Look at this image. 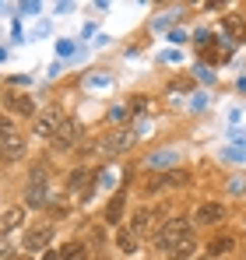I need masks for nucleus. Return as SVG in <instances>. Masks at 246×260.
Masks as SVG:
<instances>
[{
    "label": "nucleus",
    "mask_w": 246,
    "mask_h": 260,
    "mask_svg": "<svg viewBox=\"0 0 246 260\" xmlns=\"http://www.w3.org/2000/svg\"><path fill=\"white\" fill-rule=\"evenodd\" d=\"M0 158L4 162H18L25 158V137L18 134V127L0 113Z\"/></svg>",
    "instance_id": "2"
},
{
    "label": "nucleus",
    "mask_w": 246,
    "mask_h": 260,
    "mask_svg": "<svg viewBox=\"0 0 246 260\" xmlns=\"http://www.w3.org/2000/svg\"><path fill=\"white\" fill-rule=\"evenodd\" d=\"M123 204H127V197H123V193H116V197L106 204V221H113V225H116V221L123 218Z\"/></svg>",
    "instance_id": "16"
},
{
    "label": "nucleus",
    "mask_w": 246,
    "mask_h": 260,
    "mask_svg": "<svg viewBox=\"0 0 246 260\" xmlns=\"http://www.w3.org/2000/svg\"><path fill=\"white\" fill-rule=\"evenodd\" d=\"M18 260H28V257H18Z\"/></svg>",
    "instance_id": "28"
},
{
    "label": "nucleus",
    "mask_w": 246,
    "mask_h": 260,
    "mask_svg": "<svg viewBox=\"0 0 246 260\" xmlns=\"http://www.w3.org/2000/svg\"><path fill=\"white\" fill-rule=\"evenodd\" d=\"M4 106L11 109V113H18V116H39V109H36V102H32V95H18V91H11V95H4Z\"/></svg>",
    "instance_id": "8"
},
{
    "label": "nucleus",
    "mask_w": 246,
    "mask_h": 260,
    "mask_svg": "<svg viewBox=\"0 0 246 260\" xmlns=\"http://www.w3.org/2000/svg\"><path fill=\"white\" fill-rule=\"evenodd\" d=\"M109 120H113V123H123V120H127V109H113Z\"/></svg>",
    "instance_id": "25"
},
{
    "label": "nucleus",
    "mask_w": 246,
    "mask_h": 260,
    "mask_svg": "<svg viewBox=\"0 0 246 260\" xmlns=\"http://www.w3.org/2000/svg\"><path fill=\"white\" fill-rule=\"evenodd\" d=\"M56 53H60V56H71V53H74V43H56Z\"/></svg>",
    "instance_id": "24"
},
{
    "label": "nucleus",
    "mask_w": 246,
    "mask_h": 260,
    "mask_svg": "<svg viewBox=\"0 0 246 260\" xmlns=\"http://www.w3.org/2000/svg\"><path fill=\"white\" fill-rule=\"evenodd\" d=\"M60 260H84V243L81 239H71L67 246H60Z\"/></svg>",
    "instance_id": "17"
},
{
    "label": "nucleus",
    "mask_w": 246,
    "mask_h": 260,
    "mask_svg": "<svg viewBox=\"0 0 246 260\" xmlns=\"http://www.w3.org/2000/svg\"><path fill=\"white\" fill-rule=\"evenodd\" d=\"M0 260H14V250H11L7 236H0Z\"/></svg>",
    "instance_id": "22"
},
{
    "label": "nucleus",
    "mask_w": 246,
    "mask_h": 260,
    "mask_svg": "<svg viewBox=\"0 0 246 260\" xmlns=\"http://www.w3.org/2000/svg\"><path fill=\"white\" fill-rule=\"evenodd\" d=\"M194 253H197V239L190 236V239H183V243H179L169 257H172V260H194Z\"/></svg>",
    "instance_id": "15"
},
{
    "label": "nucleus",
    "mask_w": 246,
    "mask_h": 260,
    "mask_svg": "<svg viewBox=\"0 0 246 260\" xmlns=\"http://www.w3.org/2000/svg\"><path fill=\"white\" fill-rule=\"evenodd\" d=\"M151 229H155V211H151V208H141V211L134 215V229H130V232H134V236H148Z\"/></svg>",
    "instance_id": "13"
},
{
    "label": "nucleus",
    "mask_w": 246,
    "mask_h": 260,
    "mask_svg": "<svg viewBox=\"0 0 246 260\" xmlns=\"http://www.w3.org/2000/svg\"><path fill=\"white\" fill-rule=\"evenodd\" d=\"M25 201L32 204V208H42L46 204V169H36L32 179H28V190H25Z\"/></svg>",
    "instance_id": "7"
},
{
    "label": "nucleus",
    "mask_w": 246,
    "mask_h": 260,
    "mask_svg": "<svg viewBox=\"0 0 246 260\" xmlns=\"http://www.w3.org/2000/svg\"><path fill=\"white\" fill-rule=\"evenodd\" d=\"M95 179H99V176L91 173V169H74L71 179H67V186H71V190H78V193H81V201H91V193H95Z\"/></svg>",
    "instance_id": "6"
},
{
    "label": "nucleus",
    "mask_w": 246,
    "mask_h": 260,
    "mask_svg": "<svg viewBox=\"0 0 246 260\" xmlns=\"http://www.w3.org/2000/svg\"><path fill=\"white\" fill-rule=\"evenodd\" d=\"M236 246V239L232 236H214L211 239V246H207V257H222V253H229Z\"/></svg>",
    "instance_id": "14"
},
{
    "label": "nucleus",
    "mask_w": 246,
    "mask_h": 260,
    "mask_svg": "<svg viewBox=\"0 0 246 260\" xmlns=\"http://www.w3.org/2000/svg\"><path fill=\"white\" fill-rule=\"evenodd\" d=\"M49 239H53V225H36V229H28V236H25V250H28V253H42V250L49 246Z\"/></svg>",
    "instance_id": "9"
},
{
    "label": "nucleus",
    "mask_w": 246,
    "mask_h": 260,
    "mask_svg": "<svg viewBox=\"0 0 246 260\" xmlns=\"http://www.w3.org/2000/svg\"><path fill=\"white\" fill-rule=\"evenodd\" d=\"M21 221H25V211H21V208H11V211L4 215V225H0V236H7L11 229H18Z\"/></svg>",
    "instance_id": "18"
},
{
    "label": "nucleus",
    "mask_w": 246,
    "mask_h": 260,
    "mask_svg": "<svg viewBox=\"0 0 246 260\" xmlns=\"http://www.w3.org/2000/svg\"><path fill=\"white\" fill-rule=\"evenodd\" d=\"M148 166L151 169H162V166H176V151H155V155H148Z\"/></svg>",
    "instance_id": "19"
},
{
    "label": "nucleus",
    "mask_w": 246,
    "mask_h": 260,
    "mask_svg": "<svg viewBox=\"0 0 246 260\" xmlns=\"http://www.w3.org/2000/svg\"><path fill=\"white\" fill-rule=\"evenodd\" d=\"M225 158H229V162H243L246 151H243V148H225Z\"/></svg>",
    "instance_id": "23"
},
{
    "label": "nucleus",
    "mask_w": 246,
    "mask_h": 260,
    "mask_svg": "<svg viewBox=\"0 0 246 260\" xmlns=\"http://www.w3.org/2000/svg\"><path fill=\"white\" fill-rule=\"evenodd\" d=\"M187 183H190V173H187V169H176V173L169 169L165 176H155V179L148 183V190H162V186H187Z\"/></svg>",
    "instance_id": "12"
},
{
    "label": "nucleus",
    "mask_w": 246,
    "mask_h": 260,
    "mask_svg": "<svg viewBox=\"0 0 246 260\" xmlns=\"http://www.w3.org/2000/svg\"><path fill=\"white\" fill-rule=\"evenodd\" d=\"M190 236H194V232H190V221L176 215V218H169L162 229L155 232V243H159V250H162V253H172V250H176L183 239H190Z\"/></svg>",
    "instance_id": "1"
},
{
    "label": "nucleus",
    "mask_w": 246,
    "mask_h": 260,
    "mask_svg": "<svg viewBox=\"0 0 246 260\" xmlns=\"http://www.w3.org/2000/svg\"><path fill=\"white\" fill-rule=\"evenodd\" d=\"M225 215H229V211H225V204H218V201H207V204H201V208L194 211V221H197V225H218V221H222Z\"/></svg>",
    "instance_id": "10"
},
{
    "label": "nucleus",
    "mask_w": 246,
    "mask_h": 260,
    "mask_svg": "<svg viewBox=\"0 0 246 260\" xmlns=\"http://www.w3.org/2000/svg\"><path fill=\"white\" fill-rule=\"evenodd\" d=\"M116 243H120L123 253H137V236H134L130 229H120V232H116Z\"/></svg>",
    "instance_id": "20"
},
{
    "label": "nucleus",
    "mask_w": 246,
    "mask_h": 260,
    "mask_svg": "<svg viewBox=\"0 0 246 260\" xmlns=\"http://www.w3.org/2000/svg\"><path fill=\"white\" fill-rule=\"evenodd\" d=\"M81 134H84V127L78 123V120H64L60 130L49 137V144H53V151H60V155H64V151H71V148H78V144H81Z\"/></svg>",
    "instance_id": "3"
},
{
    "label": "nucleus",
    "mask_w": 246,
    "mask_h": 260,
    "mask_svg": "<svg viewBox=\"0 0 246 260\" xmlns=\"http://www.w3.org/2000/svg\"><path fill=\"white\" fill-rule=\"evenodd\" d=\"M222 32L229 36V46L246 43V21L239 14H225V18H222Z\"/></svg>",
    "instance_id": "11"
},
{
    "label": "nucleus",
    "mask_w": 246,
    "mask_h": 260,
    "mask_svg": "<svg viewBox=\"0 0 246 260\" xmlns=\"http://www.w3.org/2000/svg\"><path fill=\"white\" fill-rule=\"evenodd\" d=\"M67 116H60V109H42L39 116L32 120V127H36V134L39 137H53L56 130H60V123H64Z\"/></svg>",
    "instance_id": "5"
},
{
    "label": "nucleus",
    "mask_w": 246,
    "mask_h": 260,
    "mask_svg": "<svg viewBox=\"0 0 246 260\" xmlns=\"http://www.w3.org/2000/svg\"><path fill=\"white\" fill-rule=\"evenodd\" d=\"M194 260H214V257H194Z\"/></svg>",
    "instance_id": "27"
},
{
    "label": "nucleus",
    "mask_w": 246,
    "mask_h": 260,
    "mask_svg": "<svg viewBox=\"0 0 246 260\" xmlns=\"http://www.w3.org/2000/svg\"><path fill=\"white\" fill-rule=\"evenodd\" d=\"M225 186H229V193H246V176H232Z\"/></svg>",
    "instance_id": "21"
},
{
    "label": "nucleus",
    "mask_w": 246,
    "mask_h": 260,
    "mask_svg": "<svg viewBox=\"0 0 246 260\" xmlns=\"http://www.w3.org/2000/svg\"><path fill=\"white\" fill-rule=\"evenodd\" d=\"M137 137H141V134H137L134 127H116L109 137H102V141H106V155H116V151L134 148V144H137Z\"/></svg>",
    "instance_id": "4"
},
{
    "label": "nucleus",
    "mask_w": 246,
    "mask_h": 260,
    "mask_svg": "<svg viewBox=\"0 0 246 260\" xmlns=\"http://www.w3.org/2000/svg\"><path fill=\"white\" fill-rule=\"evenodd\" d=\"M42 260H60V253H53V250H46V253H42Z\"/></svg>",
    "instance_id": "26"
}]
</instances>
